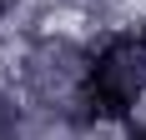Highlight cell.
I'll return each mask as SVG.
<instances>
[{"mask_svg":"<svg viewBox=\"0 0 146 140\" xmlns=\"http://www.w3.org/2000/svg\"><path fill=\"white\" fill-rule=\"evenodd\" d=\"M86 65H91V50L76 35H56V30L35 35L20 55V90H25L30 110L66 130H91L86 125Z\"/></svg>","mask_w":146,"mask_h":140,"instance_id":"6da1fadb","label":"cell"},{"mask_svg":"<svg viewBox=\"0 0 146 140\" xmlns=\"http://www.w3.org/2000/svg\"><path fill=\"white\" fill-rule=\"evenodd\" d=\"M121 140H146V120H136V125L126 130V135H121Z\"/></svg>","mask_w":146,"mask_h":140,"instance_id":"5b68a950","label":"cell"},{"mask_svg":"<svg viewBox=\"0 0 146 140\" xmlns=\"http://www.w3.org/2000/svg\"><path fill=\"white\" fill-rule=\"evenodd\" d=\"M15 10H20V0H0V20H10Z\"/></svg>","mask_w":146,"mask_h":140,"instance_id":"8992f818","label":"cell"},{"mask_svg":"<svg viewBox=\"0 0 146 140\" xmlns=\"http://www.w3.org/2000/svg\"><path fill=\"white\" fill-rule=\"evenodd\" d=\"M60 5L76 10V15H86V20H111L121 10V0H60Z\"/></svg>","mask_w":146,"mask_h":140,"instance_id":"277c9868","label":"cell"},{"mask_svg":"<svg viewBox=\"0 0 146 140\" xmlns=\"http://www.w3.org/2000/svg\"><path fill=\"white\" fill-rule=\"evenodd\" d=\"M0 140H35V130H30V110L5 90V85H0Z\"/></svg>","mask_w":146,"mask_h":140,"instance_id":"3957f363","label":"cell"},{"mask_svg":"<svg viewBox=\"0 0 146 140\" xmlns=\"http://www.w3.org/2000/svg\"><path fill=\"white\" fill-rule=\"evenodd\" d=\"M146 100V25L111 30L86 65V125L126 120Z\"/></svg>","mask_w":146,"mask_h":140,"instance_id":"7a4b0ae2","label":"cell"}]
</instances>
